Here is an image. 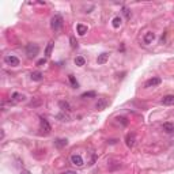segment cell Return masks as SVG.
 Returning a JSON list of instances; mask_svg holds the SVG:
<instances>
[{
	"mask_svg": "<svg viewBox=\"0 0 174 174\" xmlns=\"http://www.w3.org/2000/svg\"><path fill=\"white\" fill-rule=\"evenodd\" d=\"M68 79H69V82H71V86L74 87V89H78V82H76V79H75V76L74 75H69L68 76Z\"/></svg>",
	"mask_w": 174,
	"mask_h": 174,
	"instance_id": "7402d4cb",
	"label": "cell"
},
{
	"mask_svg": "<svg viewBox=\"0 0 174 174\" xmlns=\"http://www.w3.org/2000/svg\"><path fill=\"white\" fill-rule=\"evenodd\" d=\"M125 142H127V146L129 148H132L135 146V142H136V138H135L133 133H128L127 138H125Z\"/></svg>",
	"mask_w": 174,
	"mask_h": 174,
	"instance_id": "30bf717a",
	"label": "cell"
},
{
	"mask_svg": "<svg viewBox=\"0 0 174 174\" xmlns=\"http://www.w3.org/2000/svg\"><path fill=\"white\" fill-rule=\"evenodd\" d=\"M107 105H109V101L106 98H99L98 102L95 103V109L97 110H103V109H106Z\"/></svg>",
	"mask_w": 174,
	"mask_h": 174,
	"instance_id": "ba28073f",
	"label": "cell"
},
{
	"mask_svg": "<svg viewBox=\"0 0 174 174\" xmlns=\"http://www.w3.org/2000/svg\"><path fill=\"white\" fill-rule=\"evenodd\" d=\"M122 11H124V15H125V17L129 19V18H131V11H129V10H128V8H124Z\"/></svg>",
	"mask_w": 174,
	"mask_h": 174,
	"instance_id": "484cf974",
	"label": "cell"
},
{
	"mask_svg": "<svg viewBox=\"0 0 174 174\" xmlns=\"http://www.w3.org/2000/svg\"><path fill=\"white\" fill-rule=\"evenodd\" d=\"M75 64L78 65V67H83V65L86 64L85 57H82V56H78V57L75 58Z\"/></svg>",
	"mask_w": 174,
	"mask_h": 174,
	"instance_id": "ffe728a7",
	"label": "cell"
},
{
	"mask_svg": "<svg viewBox=\"0 0 174 174\" xmlns=\"http://www.w3.org/2000/svg\"><path fill=\"white\" fill-rule=\"evenodd\" d=\"M161 78H151V79H148L147 82H146V85H144V87L146 89H148V87H155V86L161 85Z\"/></svg>",
	"mask_w": 174,
	"mask_h": 174,
	"instance_id": "8992f818",
	"label": "cell"
},
{
	"mask_svg": "<svg viewBox=\"0 0 174 174\" xmlns=\"http://www.w3.org/2000/svg\"><path fill=\"white\" fill-rule=\"evenodd\" d=\"M162 103L163 105H174V95H165L162 98Z\"/></svg>",
	"mask_w": 174,
	"mask_h": 174,
	"instance_id": "5bb4252c",
	"label": "cell"
},
{
	"mask_svg": "<svg viewBox=\"0 0 174 174\" xmlns=\"http://www.w3.org/2000/svg\"><path fill=\"white\" fill-rule=\"evenodd\" d=\"M38 52H40V48H38V45L37 44H27L26 46V54L27 57H36L37 54H38Z\"/></svg>",
	"mask_w": 174,
	"mask_h": 174,
	"instance_id": "7a4b0ae2",
	"label": "cell"
},
{
	"mask_svg": "<svg viewBox=\"0 0 174 174\" xmlns=\"http://www.w3.org/2000/svg\"><path fill=\"white\" fill-rule=\"evenodd\" d=\"M68 144V140L67 139H56L54 140V146L57 148H63V147H65Z\"/></svg>",
	"mask_w": 174,
	"mask_h": 174,
	"instance_id": "4fadbf2b",
	"label": "cell"
},
{
	"mask_svg": "<svg viewBox=\"0 0 174 174\" xmlns=\"http://www.w3.org/2000/svg\"><path fill=\"white\" fill-rule=\"evenodd\" d=\"M61 174H76V171H74V170H65V171Z\"/></svg>",
	"mask_w": 174,
	"mask_h": 174,
	"instance_id": "4316f807",
	"label": "cell"
},
{
	"mask_svg": "<svg viewBox=\"0 0 174 174\" xmlns=\"http://www.w3.org/2000/svg\"><path fill=\"white\" fill-rule=\"evenodd\" d=\"M56 118L60 121H69V116L65 114V112H61V113H58V114H56Z\"/></svg>",
	"mask_w": 174,
	"mask_h": 174,
	"instance_id": "ac0fdd59",
	"label": "cell"
},
{
	"mask_svg": "<svg viewBox=\"0 0 174 174\" xmlns=\"http://www.w3.org/2000/svg\"><path fill=\"white\" fill-rule=\"evenodd\" d=\"M107 60H109V54L107 53H101L98 56V58H97V63H98V64H105Z\"/></svg>",
	"mask_w": 174,
	"mask_h": 174,
	"instance_id": "e0dca14e",
	"label": "cell"
},
{
	"mask_svg": "<svg viewBox=\"0 0 174 174\" xmlns=\"http://www.w3.org/2000/svg\"><path fill=\"white\" fill-rule=\"evenodd\" d=\"M69 42H71L72 48H76V46H78V41L75 40V37H71V38H69Z\"/></svg>",
	"mask_w": 174,
	"mask_h": 174,
	"instance_id": "cb8c5ba5",
	"label": "cell"
},
{
	"mask_svg": "<svg viewBox=\"0 0 174 174\" xmlns=\"http://www.w3.org/2000/svg\"><path fill=\"white\" fill-rule=\"evenodd\" d=\"M76 31H78V34H79V36H85L86 33H87V26L82 25V23H78V26H76Z\"/></svg>",
	"mask_w": 174,
	"mask_h": 174,
	"instance_id": "2e32d148",
	"label": "cell"
},
{
	"mask_svg": "<svg viewBox=\"0 0 174 174\" xmlns=\"http://www.w3.org/2000/svg\"><path fill=\"white\" fill-rule=\"evenodd\" d=\"M23 99H25V95H23V94L14 93L12 95H11V102L12 103H18V102H21V101H23Z\"/></svg>",
	"mask_w": 174,
	"mask_h": 174,
	"instance_id": "8fae6325",
	"label": "cell"
},
{
	"mask_svg": "<svg viewBox=\"0 0 174 174\" xmlns=\"http://www.w3.org/2000/svg\"><path fill=\"white\" fill-rule=\"evenodd\" d=\"M95 95H97V94L94 93V91H87V93L82 94V98H90V97H91V98H94Z\"/></svg>",
	"mask_w": 174,
	"mask_h": 174,
	"instance_id": "603a6c76",
	"label": "cell"
},
{
	"mask_svg": "<svg viewBox=\"0 0 174 174\" xmlns=\"http://www.w3.org/2000/svg\"><path fill=\"white\" fill-rule=\"evenodd\" d=\"M162 129L165 131L166 133H174V124L173 122H165L162 125Z\"/></svg>",
	"mask_w": 174,
	"mask_h": 174,
	"instance_id": "7c38bea8",
	"label": "cell"
},
{
	"mask_svg": "<svg viewBox=\"0 0 174 174\" xmlns=\"http://www.w3.org/2000/svg\"><path fill=\"white\" fill-rule=\"evenodd\" d=\"M71 163L74 166H76V167H82L83 166V158H82L80 155H76V154H74V155H71Z\"/></svg>",
	"mask_w": 174,
	"mask_h": 174,
	"instance_id": "277c9868",
	"label": "cell"
},
{
	"mask_svg": "<svg viewBox=\"0 0 174 174\" xmlns=\"http://www.w3.org/2000/svg\"><path fill=\"white\" fill-rule=\"evenodd\" d=\"M45 63H46V58H40V60L37 61V65H38V67H41V65H44Z\"/></svg>",
	"mask_w": 174,
	"mask_h": 174,
	"instance_id": "d4e9b609",
	"label": "cell"
},
{
	"mask_svg": "<svg viewBox=\"0 0 174 174\" xmlns=\"http://www.w3.org/2000/svg\"><path fill=\"white\" fill-rule=\"evenodd\" d=\"M121 22H122V19H121L120 17H114V18H113V21H112L113 27H114V29H117V27H120Z\"/></svg>",
	"mask_w": 174,
	"mask_h": 174,
	"instance_id": "44dd1931",
	"label": "cell"
},
{
	"mask_svg": "<svg viewBox=\"0 0 174 174\" xmlns=\"http://www.w3.org/2000/svg\"><path fill=\"white\" fill-rule=\"evenodd\" d=\"M58 106H60V109H61L63 112H69V110H71V105H69L67 101H60V102H58Z\"/></svg>",
	"mask_w": 174,
	"mask_h": 174,
	"instance_id": "9a60e30c",
	"label": "cell"
},
{
	"mask_svg": "<svg viewBox=\"0 0 174 174\" xmlns=\"http://www.w3.org/2000/svg\"><path fill=\"white\" fill-rule=\"evenodd\" d=\"M155 33H152V31H147L146 34H144V37H143V42L144 44H147V45H150V44H152V41L155 40Z\"/></svg>",
	"mask_w": 174,
	"mask_h": 174,
	"instance_id": "52a82bcc",
	"label": "cell"
},
{
	"mask_svg": "<svg viewBox=\"0 0 174 174\" xmlns=\"http://www.w3.org/2000/svg\"><path fill=\"white\" fill-rule=\"evenodd\" d=\"M40 125H41V129H42V132H45V133H49L50 132V125L49 122H48V120H45L44 117H41L40 118Z\"/></svg>",
	"mask_w": 174,
	"mask_h": 174,
	"instance_id": "5b68a950",
	"label": "cell"
},
{
	"mask_svg": "<svg viewBox=\"0 0 174 174\" xmlns=\"http://www.w3.org/2000/svg\"><path fill=\"white\" fill-rule=\"evenodd\" d=\"M64 25V19H63L61 15H54L52 21H50V27L53 29L54 31H58Z\"/></svg>",
	"mask_w": 174,
	"mask_h": 174,
	"instance_id": "6da1fadb",
	"label": "cell"
},
{
	"mask_svg": "<svg viewBox=\"0 0 174 174\" xmlns=\"http://www.w3.org/2000/svg\"><path fill=\"white\" fill-rule=\"evenodd\" d=\"M53 45H54L53 41H50L49 44H48L46 49H45V56H46V57H49V56H50V53H52V49H53Z\"/></svg>",
	"mask_w": 174,
	"mask_h": 174,
	"instance_id": "d6986e66",
	"label": "cell"
},
{
	"mask_svg": "<svg viewBox=\"0 0 174 174\" xmlns=\"http://www.w3.org/2000/svg\"><path fill=\"white\" fill-rule=\"evenodd\" d=\"M31 80H34V82H41L42 79H44V74L41 71H34V72H31Z\"/></svg>",
	"mask_w": 174,
	"mask_h": 174,
	"instance_id": "9c48e42d",
	"label": "cell"
},
{
	"mask_svg": "<svg viewBox=\"0 0 174 174\" xmlns=\"http://www.w3.org/2000/svg\"><path fill=\"white\" fill-rule=\"evenodd\" d=\"M4 63L7 64V65H10V67H17V65H19V58L15 57V56L8 54V56H6L4 57Z\"/></svg>",
	"mask_w": 174,
	"mask_h": 174,
	"instance_id": "3957f363",
	"label": "cell"
}]
</instances>
